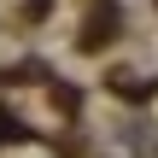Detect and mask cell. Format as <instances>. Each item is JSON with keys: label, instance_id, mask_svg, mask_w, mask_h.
I'll return each instance as SVG.
<instances>
[{"label": "cell", "instance_id": "cell-1", "mask_svg": "<svg viewBox=\"0 0 158 158\" xmlns=\"http://www.w3.org/2000/svg\"><path fill=\"white\" fill-rule=\"evenodd\" d=\"M23 135H29V129H23L18 117H6V111H0V141H23Z\"/></svg>", "mask_w": 158, "mask_h": 158}]
</instances>
